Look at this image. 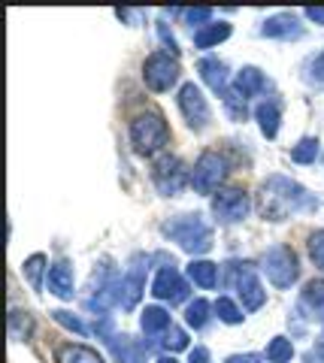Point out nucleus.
I'll return each mask as SVG.
<instances>
[{"label":"nucleus","mask_w":324,"mask_h":363,"mask_svg":"<svg viewBox=\"0 0 324 363\" xmlns=\"http://www.w3.org/2000/svg\"><path fill=\"white\" fill-rule=\"evenodd\" d=\"M306 248H309L312 264H315V267L324 272V230H312V233H309Z\"/></svg>","instance_id":"7c9ffc66"},{"label":"nucleus","mask_w":324,"mask_h":363,"mask_svg":"<svg viewBox=\"0 0 324 363\" xmlns=\"http://www.w3.org/2000/svg\"><path fill=\"white\" fill-rule=\"evenodd\" d=\"M188 363H209V351H206V348H191V354H188Z\"/></svg>","instance_id":"c9c22d12"},{"label":"nucleus","mask_w":324,"mask_h":363,"mask_svg":"<svg viewBox=\"0 0 324 363\" xmlns=\"http://www.w3.org/2000/svg\"><path fill=\"white\" fill-rule=\"evenodd\" d=\"M146 264H149V260L143 255H137L130 260L128 272L118 279V294H116V297H118V306L125 312H130L133 306L140 303V297H143V288H146Z\"/></svg>","instance_id":"9d476101"},{"label":"nucleus","mask_w":324,"mask_h":363,"mask_svg":"<svg viewBox=\"0 0 324 363\" xmlns=\"http://www.w3.org/2000/svg\"><path fill=\"white\" fill-rule=\"evenodd\" d=\"M179 76H182V67H179V58L173 52H155L143 64V79H146V85L155 94L170 91L179 82Z\"/></svg>","instance_id":"39448f33"},{"label":"nucleus","mask_w":324,"mask_h":363,"mask_svg":"<svg viewBox=\"0 0 324 363\" xmlns=\"http://www.w3.org/2000/svg\"><path fill=\"white\" fill-rule=\"evenodd\" d=\"M179 109H182V118L188 121L191 130H203L212 118V109L206 104L203 91H200L194 82H185L179 88Z\"/></svg>","instance_id":"1a4fd4ad"},{"label":"nucleus","mask_w":324,"mask_h":363,"mask_svg":"<svg viewBox=\"0 0 324 363\" xmlns=\"http://www.w3.org/2000/svg\"><path fill=\"white\" fill-rule=\"evenodd\" d=\"M221 100H225V109H228L230 121H245V116H249V106H245V97L242 94H237L233 88H228V94L221 97Z\"/></svg>","instance_id":"c756f323"},{"label":"nucleus","mask_w":324,"mask_h":363,"mask_svg":"<svg viewBox=\"0 0 324 363\" xmlns=\"http://www.w3.org/2000/svg\"><path fill=\"white\" fill-rule=\"evenodd\" d=\"M188 279H191L197 288L212 291L218 285V267L212 264V260H191V264H188Z\"/></svg>","instance_id":"aec40b11"},{"label":"nucleus","mask_w":324,"mask_h":363,"mask_svg":"<svg viewBox=\"0 0 324 363\" xmlns=\"http://www.w3.org/2000/svg\"><path fill=\"white\" fill-rule=\"evenodd\" d=\"M30 333H33V318H30V312H21V309L9 312V336H13L16 342H28Z\"/></svg>","instance_id":"393cba45"},{"label":"nucleus","mask_w":324,"mask_h":363,"mask_svg":"<svg viewBox=\"0 0 324 363\" xmlns=\"http://www.w3.org/2000/svg\"><path fill=\"white\" fill-rule=\"evenodd\" d=\"M228 363H261L258 354H230Z\"/></svg>","instance_id":"4c0bfd02"},{"label":"nucleus","mask_w":324,"mask_h":363,"mask_svg":"<svg viewBox=\"0 0 324 363\" xmlns=\"http://www.w3.org/2000/svg\"><path fill=\"white\" fill-rule=\"evenodd\" d=\"M130 143L140 155H155L161 152L167 143H170V128H167V118L161 112H140L137 118L130 121Z\"/></svg>","instance_id":"7ed1b4c3"},{"label":"nucleus","mask_w":324,"mask_h":363,"mask_svg":"<svg viewBox=\"0 0 324 363\" xmlns=\"http://www.w3.org/2000/svg\"><path fill=\"white\" fill-rule=\"evenodd\" d=\"M233 91L242 94L245 100L258 97V94L267 91V76L258 70V67H242V70L237 73V79H233Z\"/></svg>","instance_id":"f3484780"},{"label":"nucleus","mask_w":324,"mask_h":363,"mask_svg":"<svg viewBox=\"0 0 324 363\" xmlns=\"http://www.w3.org/2000/svg\"><path fill=\"white\" fill-rule=\"evenodd\" d=\"M109 348H113V354H116L118 363H143V348L133 342L130 336H113Z\"/></svg>","instance_id":"5701e85b"},{"label":"nucleus","mask_w":324,"mask_h":363,"mask_svg":"<svg viewBox=\"0 0 324 363\" xmlns=\"http://www.w3.org/2000/svg\"><path fill=\"white\" fill-rule=\"evenodd\" d=\"M237 297L242 300L245 312H258L267 303V291H264L258 272H255L252 264H240V269H237Z\"/></svg>","instance_id":"f8f14e48"},{"label":"nucleus","mask_w":324,"mask_h":363,"mask_svg":"<svg viewBox=\"0 0 324 363\" xmlns=\"http://www.w3.org/2000/svg\"><path fill=\"white\" fill-rule=\"evenodd\" d=\"M228 179V161L218 152H203L191 169V185L197 194H212Z\"/></svg>","instance_id":"423d86ee"},{"label":"nucleus","mask_w":324,"mask_h":363,"mask_svg":"<svg viewBox=\"0 0 324 363\" xmlns=\"http://www.w3.org/2000/svg\"><path fill=\"white\" fill-rule=\"evenodd\" d=\"M212 306H216V315H218V321H225V324H230V327H237V324H242V309H240V306L237 303H233L230 297H218L216 303H212Z\"/></svg>","instance_id":"c85d7f7f"},{"label":"nucleus","mask_w":324,"mask_h":363,"mask_svg":"<svg viewBox=\"0 0 324 363\" xmlns=\"http://www.w3.org/2000/svg\"><path fill=\"white\" fill-rule=\"evenodd\" d=\"M300 312H306L312 321H324V279L306 281V288L300 291Z\"/></svg>","instance_id":"dca6fc26"},{"label":"nucleus","mask_w":324,"mask_h":363,"mask_svg":"<svg viewBox=\"0 0 324 363\" xmlns=\"http://www.w3.org/2000/svg\"><path fill=\"white\" fill-rule=\"evenodd\" d=\"M315 357H318V363H324V333L318 336V342H315Z\"/></svg>","instance_id":"58836bf2"},{"label":"nucleus","mask_w":324,"mask_h":363,"mask_svg":"<svg viewBox=\"0 0 324 363\" xmlns=\"http://www.w3.org/2000/svg\"><path fill=\"white\" fill-rule=\"evenodd\" d=\"M185 21L188 25H197V30L200 28H206V25H212V9L209 6H197V9H185Z\"/></svg>","instance_id":"72a5a7b5"},{"label":"nucleus","mask_w":324,"mask_h":363,"mask_svg":"<svg viewBox=\"0 0 324 363\" xmlns=\"http://www.w3.org/2000/svg\"><path fill=\"white\" fill-rule=\"evenodd\" d=\"M249 212H252V200L242 188H221L212 197V215H216L218 224H240L249 218Z\"/></svg>","instance_id":"0eeeda50"},{"label":"nucleus","mask_w":324,"mask_h":363,"mask_svg":"<svg viewBox=\"0 0 324 363\" xmlns=\"http://www.w3.org/2000/svg\"><path fill=\"white\" fill-rule=\"evenodd\" d=\"M318 152H321V143L315 140V136H303V140L291 149V161L294 164H315Z\"/></svg>","instance_id":"cd10ccee"},{"label":"nucleus","mask_w":324,"mask_h":363,"mask_svg":"<svg viewBox=\"0 0 324 363\" xmlns=\"http://www.w3.org/2000/svg\"><path fill=\"white\" fill-rule=\"evenodd\" d=\"M312 79H318V82H324V52L318 55L315 61H312Z\"/></svg>","instance_id":"e433bc0d"},{"label":"nucleus","mask_w":324,"mask_h":363,"mask_svg":"<svg viewBox=\"0 0 324 363\" xmlns=\"http://www.w3.org/2000/svg\"><path fill=\"white\" fill-rule=\"evenodd\" d=\"M21 272H25L28 285H30L33 291H43V272H49V267H46V255H30L25 264H21Z\"/></svg>","instance_id":"b1692460"},{"label":"nucleus","mask_w":324,"mask_h":363,"mask_svg":"<svg viewBox=\"0 0 324 363\" xmlns=\"http://www.w3.org/2000/svg\"><path fill=\"white\" fill-rule=\"evenodd\" d=\"M161 233L170 242H176L182 252L188 255H206L212 248V227L200 212H188V215H176V218L161 224Z\"/></svg>","instance_id":"f03ea898"},{"label":"nucleus","mask_w":324,"mask_h":363,"mask_svg":"<svg viewBox=\"0 0 324 363\" xmlns=\"http://www.w3.org/2000/svg\"><path fill=\"white\" fill-rule=\"evenodd\" d=\"M261 37L267 40H300L303 37V25L294 13H279V16H270L261 25Z\"/></svg>","instance_id":"ddd939ff"},{"label":"nucleus","mask_w":324,"mask_h":363,"mask_svg":"<svg viewBox=\"0 0 324 363\" xmlns=\"http://www.w3.org/2000/svg\"><path fill=\"white\" fill-rule=\"evenodd\" d=\"M49 291L58 300H73L76 279H73V267L67 264V260H58V264L49 267Z\"/></svg>","instance_id":"2eb2a0df"},{"label":"nucleus","mask_w":324,"mask_h":363,"mask_svg":"<svg viewBox=\"0 0 324 363\" xmlns=\"http://www.w3.org/2000/svg\"><path fill=\"white\" fill-rule=\"evenodd\" d=\"M58 363H106L94 348L79 345V342H67L58 348Z\"/></svg>","instance_id":"4be33fe9"},{"label":"nucleus","mask_w":324,"mask_h":363,"mask_svg":"<svg viewBox=\"0 0 324 363\" xmlns=\"http://www.w3.org/2000/svg\"><path fill=\"white\" fill-rule=\"evenodd\" d=\"M140 327H143V333L146 336H158V333H167L173 327L170 321V312L161 309V306H146L140 315Z\"/></svg>","instance_id":"a211bd4d"},{"label":"nucleus","mask_w":324,"mask_h":363,"mask_svg":"<svg viewBox=\"0 0 324 363\" xmlns=\"http://www.w3.org/2000/svg\"><path fill=\"white\" fill-rule=\"evenodd\" d=\"M155 363H179V360H176V357L170 354V357H158V360H155Z\"/></svg>","instance_id":"ea45409f"},{"label":"nucleus","mask_w":324,"mask_h":363,"mask_svg":"<svg viewBox=\"0 0 324 363\" xmlns=\"http://www.w3.org/2000/svg\"><path fill=\"white\" fill-rule=\"evenodd\" d=\"M294 357V342L288 336H273L267 345V360L270 363H291Z\"/></svg>","instance_id":"bb28decb"},{"label":"nucleus","mask_w":324,"mask_h":363,"mask_svg":"<svg viewBox=\"0 0 324 363\" xmlns=\"http://www.w3.org/2000/svg\"><path fill=\"white\" fill-rule=\"evenodd\" d=\"M152 294L155 300H164V303H185L188 300V281L182 279V272H179L173 264H167L158 269V276L152 281Z\"/></svg>","instance_id":"9b49d317"},{"label":"nucleus","mask_w":324,"mask_h":363,"mask_svg":"<svg viewBox=\"0 0 324 363\" xmlns=\"http://www.w3.org/2000/svg\"><path fill=\"white\" fill-rule=\"evenodd\" d=\"M197 73H200V79H203V82L216 91L218 97H225L228 94V67H225V61H218V58H200L197 61Z\"/></svg>","instance_id":"4468645a"},{"label":"nucleus","mask_w":324,"mask_h":363,"mask_svg":"<svg viewBox=\"0 0 324 363\" xmlns=\"http://www.w3.org/2000/svg\"><path fill=\"white\" fill-rule=\"evenodd\" d=\"M164 348L167 351H182V348H188V336H185L182 327H170V330L164 333Z\"/></svg>","instance_id":"473e14b6"},{"label":"nucleus","mask_w":324,"mask_h":363,"mask_svg":"<svg viewBox=\"0 0 324 363\" xmlns=\"http://www.w3.org/2000/svg\"><path fill=\"white\" fill-rule=\"evenodd\" d=\"M261 272L267 276L273 288L285 291L291 288L294 281L300 279V260H297V252L291 245H273L267 248L264 257H261Z\"/></svg>","instance_id":"20e7f679"},{"label":"nucleus","mask_w":324,"mask_h":363,"mask_svg":"<svg viewBox=\"0 0 324 363\" xmlns=\"http://www.w3.org/2000/svg\"><path fill=\"white\" fill-rule=\"evenodd\" d=\"M315 194L288 176H267L258 188V212L264 221H285L300 212H315Z\"/></svg>","instance_id":"f257e3e1"},{"label":"nucleus","mask_w":324,"mask_h":363,"mask_svg":"<svg viewBox=\"0 0 324 363\" xmlns=\"http://www.w3.org/2000/svg\"><path fill=\"white\" fill-rule=\"evenodd\" d=\"M230 37V25L228 21H212V25L194 30V45L197 49H212V45L225 43Z\"/></svg>","instance_id":"412c9836"},{"label":"nucleus","mask_w":324,"mask_h":363,"mask_svg":"<svg viewBox=\"0 0 324 363\" xmlns=\"http://www.w3.org/2000/svg\"><path fill=\"white\" fill-rule=\"evenodd\" d=\"M209 312H216V306H209L206 300H194L185 306V321L188 327H194V330H203V327L209 324Z\"/></svg>","instance_id":"a878e982"},{"label":"nucleus","mask_w":324,"mask_h":363,"mask_svg":"<svg viewBox=\"0 0 324 363\" xmlns=\"http://www.w3.org/2000/svg\"><path fill=\"white\" fill-rule=\"evenodd\" d=\"M255 121H258V128H261V133L267 136V140H276L282 112H279V106L273 104V100H264V104L255 106Z\"/></svg>","instance_id":"6ab92c4d"},{"label":"nucleus","mask_w":324,"mask_h":363,"mask_svg":"<svg viewBox=\"0 0 324 363\" xmlns=\"http://www.w3.org/2000/svg\"><path fill=\"white\" fill-rule=\"evenodd\" d=\"M152 182L164 197H176L188 185V169L176 155H161L152 167Z\"/></svg>","instance_id":"6e6552de"},{"label":"nucleus","mask_w":324,"mask_h":363,"mask_svg":"<svg viewBox=\"0 0 324 363\" xmlns=\"http://www.w3.org/2000/svg\"><path fill=\"white\" fill-rule=\"evenodd\" d=\"M303 16H306L309 21H315V25L324 28V6H309V9H303Z\"/></svg>","instance_id":"f704fd0d"},{"label":"nucleus","mask_w":324,"mask_h":363,"mask_svg":"<svg viewBox=\"0 0 324 363\" xmlns=\"http://www.w3.org/2000/svg\"><path fill=\"white\" fill-rule=\"evenodd\" d=\"M52 318H55V321H58L61 327H67V330H73L76 336H85V333H88V330H85V324L79 321V318H76V315H70V312H64V309L52 312Z\"/></svg>","instance_id":"2f4dec72"}]
</instances>
